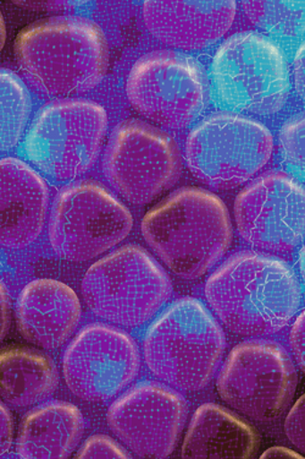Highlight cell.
Wrapping results in <instances>:
<instances>
[{
	"label": "cell",
	"instance_id": "cell-1",
	"mask_svg": "<svg viewBox=\"0 0 305 459\" xmlns=\"http://www.w3.org/2000/svg\"><path fill=\"white\" fill-rule=\"evenodd\" d=\"M206 298L225 327L237 336L264 338L280 333L300 309L301 288L284 261L240 251L208 278Z\"/></svg>",
	"mask_w": 305,
	"mask_h": 459
},
{
	"label": "cell",
	"instance_id": "cell-2",
	"mask_svg": "<svg viewBox=\"0 0 305 459\" xmlns=\"http://www.w3.org/2000/svg\"><path fill=\"white\" fill-rule=\"evenodd\" d=\"M30 85L46 96L80 95L98 86L109 68L103 30L83 16H55L26 26L14 45Z\"/></svg>",
	"mask_w": 305,
	"mask_h": 459
},
{
	"label": "cell",
	"instance_id": "cell-3",
	"mask_svg": "<svg viewBox=\"0 0 305 459\" xmlns=\"http://www.w3.org/2000/svg\"><path fill=\"white\" fill-rule=\"evenodd\" d=\"M144 240L167 269L183 280L202 277L227 253L233 241L229 210L202 187H180L147 212Z\"/></svg>",
	"mask_w": 305,
	"mask_h": 459
},
{
	"label": "cell",
	"instance_id": "cell-4",
	"mask_svg": "<svg viewBox=\"0 0 305 459\" xmlns=\"http://www.w3.org/2000/svg\"><path fill=\"white\" fill-rule=\"evenodd\" d=\"M142 346L144 361L154 377L174 390L194 394L216 377L226 338L202 301L182 298L150 325Z\"/></svg>",
	"mask_w": 305,
	"mask_h": 459
},
{
	"label": "cell",
	"instance_id": "cell-5",
	"mask_svg": "<svg viewBox=\"0 0 305 459\" xmlns=\"http://www.w3.org/2000/svg\"><path fill=\"white\" fill-rule=\"evenodd\" d=\"M89 309L106 323L140 327L170 299L173 283L152 255L139 246L119 247L87 271L81 286Z\"/></svg>",
	"mask_w": 305,
	"mask_h": 459
},
{
	"label": "cell",
	"instance_id": "cell-6",
	"mask_svg": "<svg viewBox=\"0 0 305 459\" xmlns=\"http://www.w3.org/2000/svg\"><path fill=\"white\" fill-rule=\"evenodd\" d=\"M211 82L225 108L271 116L290 96V74L284 53L259 33L231 36L211 64Z\"/></svg>",
	"mask_w": 305,
	"mask_h": 459
},
{
	"label": "cell",
	"instance_id": "cell-7",
	"mask_svg": "<svg viewBox=\"0 0 305 459\" xmlns=\"http://www.w3.org/2000/svg\"><path fill=\"white\" fill-rule=\"evenodd\" d=\"M108 114L93 100L65 99L43 107L25 142L30 160L56 180L89 172L106 142Z\"/></svg>",
	"mask_w": 305,
	"mask_h": 459
},
{
	"label": "cell",
	"instance_id": "cell-8",
	"mask_svg": "<svg viewBox=\"0 0 305 459\" xmlns=\"http://www.w3.org/2000/svg\"><path fill=\"white\" fill-rule=\"evenodd\" d=\"M132 227V214L106 187L95 180H80L55 196L49 243L62 259L85 263L125 240Z\"/></svg>",
	"mask_w": 305,
	"mask_h": 459
},
{
	"label": "cell",
	"instance_id": "cell-9",
	"mask_svg": "<svg viewBox=\"0 0 305 459\" xmlns=\"http://www.w3.org/2000/svg\"><path fill=\"white\" fill-rule=\"evenodd\" d=\"M273 149V135L263 124L234 113H216L191 132L186 160L199 182L230 190L263 169Z\"/></svg>",
	"mask_w": 305,
	"mask_h": 459
},
{
	"label": "cell",
	"instance_id": "cell-10",
	"mask_svg": "<svg viewBox=\"0 0 305 459\" xmlns=\"http://www.w3.org/2000/svg\"><path fill=\"white\" fill-rule=\"evenodd\" d=\"M298 375L293 360L274 341L250 340L230 351L216 388L233 411L259 423H270L284 413L296 394Z\"/></svg>",
	"mask_w": 305,
	"mask_h": 459
},
{
	"label": "cell",
	"instance_id": "cell-11",
	"mask_svg": "<svg viewBox=\"0 0 305 459\" xmlns=\"http://www.w3.org/2000/svg\"><path fill=\"white\" fill-rule=\"evenodd\" d=\"M103 170L114 190L132 205L156 201L179 182L182 159L163 130L129 119L113 130L104 152Z\"/></svg>",
	"mask_w": 305,
	"mask_h": 459
},
{
	"label": "cell",
	"instance_id": "cell-12",
	"mask_svg": "<svg viewBox=\"0 0 305 459\" xmlns=\"http://www.w3.org/2000/svg\"><path fill=\"white\" fill-rule=\"evenodd\" d=\"M126 93L144 118L170 129H183L202 113L206 80L202 69L189 56L157 50L132 66Z\"/></svg>",
	"mask_w": 305,
	"mask_h": 459
},
{
	"label": "cell",
	"instance_id": "cell-13",
	"mask_svg": "<svg viewBox=\"0 0 305 459\" xmlns=\"http://www.w3.org/2000/svg\"><path fill=\"white\" fill-rule=\"evenodd\" d=\"M140 370V351L135 340L106 324L83 327L63 358L66 386L89 403L112 400L136 380Z\"/></svg>",
	"mask_w": 305,
	"mask_h": 459
},
{
	"label": "cell",
	"instance_id": "cell-14",
	"mask_svg": "<svg viewBox=\"0 0 305 459\" xmlns=\"http://www.w3.org/2000/svg\"><path fill=\"white\" fill-rule=\"evenodd\" d=\"M303 186L284 172H267L248 184L234 201L238 233L250 246L290 253L304 237Z\"/></svg>",
	"mask_w": 305,
	"mask_h": 459
},
{
	"label": "cell",
	"instance_id": "cell-15",
	"mask_svg": "<svg viewBox=\"0 0 305 459\" xmlns=\"http://www.w3.org/2000/svg\"><path fill=\"white\" fill-rule=\"evenodd\" d=\"M182 394L160 382H142L110 405V430L140 457L165 459L175 450L187 420Z\"/></svg>",
	"mask_w": 305,
	"mask_h": 459
},
{
	"label": "cell",
	"instance_id": "cell-16",
	"mask_svg": "<svg viewBox=\"0 0 305 459\" xmlns=\"http://www.w3.org/2000/svg\"><path fill=\"white\" fill-rule=\"evenodd\" d=\"M236 16L234 2H171L150 0L143 4L147 29L174 48L199 50L219 41Z\"/></svg>",
	"mask_w": 305,
	"mask_h": 459
},
{
	"label": "cell",
	"instance_id": "cell-17",
	"mask_svg": "<svg viewBox=\"0 0 305 459\" xmlns=\"http://www.w3.org/2000/svg\"><path fill=\"white\" fill-rule=\"evenodd\" d=\"M49 193L43 178L16 159L0 160V246L23 249L41 236Z\"/></svg>",
	"mask_w": 305,
	"mask_h": 459
},
{
	"label": "cell",
	"instance_id": "cell-18",
	"mask_svg": "<svg viewBox=\"0 0 305 459\" xmlns=\"http://www.w3.org/2000/svg\"><path fill=\"white\" fill-rule=\"evenodd\" d=\"M16 325L21 336L36 347H62L81 320V301L68 284L49 278L32 281L16 303Z\"/></svg>",
	"mask_w": 305,
	"mask_h": 459
},
{
	"label": "cell",
	"instance_id": "cell-19",
	"mask_svg": "<svg viewBox=\"0 0 305 459\" xmlns=\"http://www.w3.org/2000/svg\"><path fill=\"white\" fill-rule=\"evenodd\" d=\"M259 445V434L244 419L207 403L191 419L181 459H253Z\"/></svg>",
	"mask_w": 305,
	"mask_h": 459
},
{
	"label": "cell",
	"instance_id": "cell-20",
	"mask_svg": "<svg viewBox=\"0 0 305 459\" xmlns=\"http://www.w3.org/2000/svg\"><path fill=\"white\" fill-rule=\"evenodd\" d=\"M85 419L69 402L52 401L23 418L18 437L21 459H69L81 441Z\"/></svg>",
	"mask_w": 305,
	"mask_h": 459
},
{
	"label": "cell",
	"instance_id": "cell-21",
	"mask_svg": "<svg viewBox=\"0 0 305 459\" xmlns=\"http://www.w3.org/2000/svg\"><path fill=\"white\" fill-rule=\"evenodd\" d=\"M59 377L55 361L25 347L0 350V398L15 408L41 403L55 394Z\"/></svg>",
	"mask_w": 305,
	"mask_h": 459
},
{
	"label": "cell",
	"instance_id": "cell-22",
	"mask_svg": "<svg viewBox=\"0 0 305 459\" xmlns=\"http://www.w3.org/2000/svg\"><path fill=\"white\" fill-rule=\"evenodd\" d=\"M31 100L14 74L0 70V151L18 145L28 126Z\"/></svg>",
	"mask_w": 305,
	"mask_h": 459
},
{
	"label": "cell",
	"instance_id": "cell-23",
	"mask_svg": "<svg viewBox=\"0 0 305 459\" xmlns=\"http://www.w3.org/2000/svg\"><path fill=\"white\" fill-rule=\"evenodd\" d=\"M242 8L251 22L267 31L284 36L303 31L304 3L243 2Z\"/></svg>",
	"mask_w": 305,
	"mask_h": 459
},
{
	"label": "cell",
	"instance_id": "cell-24",
	"mask_svg": "<svg viewBox=\"0 0 305 459\" xmlns=\"http://www.w3.org/2000/svg\"><path fill=\"white\" fill-rule=\"evenodd\" d=\"M280 140L286 159L304 169V114L292 117L284 124Z\"/></svg>",
	"mask_w": 305,
	"mask_h": 459
},
{
	"label": "cell",
	"instance_id": "cell-25",
	"mask_svg": "<svg viewBox=\"0 0 305 459\" xmlns=\"http://www.w3.org/2000/svg\"><path fill=\"white\" fill-rule=\"evenodd\" d=\"M73 459H133L126 448L106 435L87 438Z\"/></svg>",
	"mask_w": 305,
	"mask_h": 459
},
{
	"label": "cell",
	"instance_id": "cell-26",
	"mask_svg": "<svg viewBox=\"0 0 305 459\" xmlns=\"http://www.w3.org/2000/svg\"><path fill=\"white\" fill-rule=\"evenodd\" d=\"M284 432L291 444L304 452V396L296 402L284 421Z\"/></svg>",
	"mask_w": 305,
	"mask_h": 459
},
{
	"label": "cell",
	"instance_id": "cell-27",
	"mask_svg": "<svg viewBox=\"0 0 305 459\" xmlns=\"http://www.w3.org/2000/svg\"><path fill=\"white\" fill-rule=\"evenodd\" d=\"M304 318L305 314L303 311L294 321L290 333L292 353H293L298 368L301 371H304Z\"/></svg>",
	"mask_w": 305,
	"mask_h": 459
},
{
	"label": "cell",
	"instance_id": "cell-28",
	"mask_svg": "<svg viewBox=\"0 0 305 459\" xmlns=\"http://www.w3.org/2000/svg\"><path fill=\"white\" fill-rule=\"evenodd\" d=\"M14 438V421L8 408L0 402V455L10 450Z\"/></svg>",
	"mask_w": 305,
	"mask_h": 459
},
{
	"label": "cell",
	"instance_id": "cell-29",
	"mask_svg": "<svg viewBox=\"0 0 305 459\" xmlns=\"http://www.w3.org/2000/svg\"><path fill=\"white\" fill-rule=\"evenodd\" d=\"M10 326V297L4 283L0 282V342L4 340Z\"/></svg>",
	"mask_w": 305,
	"mask_h": 459
},
{
	"label": "cell",
	"instance_id": "cell-30",
	"mask_svg": "<svg viewBox=\"0 0 305 459\" xmlns=\"http://www.w3.org/2000/svg\"><path fill=\"white\" fill-rule=\"evenodd\" d=\"M294 83L301 97H304V43L298 49L294 59Z\"/></svg>",
	"mask_w": 305,
	"mask_h": 459
},
{
	"label": "cell",
	"instance_id": "cell-31",
	"mask_svg": "<svg viewBox=\"0 0 305 459\" xmlns=\"http://www.w3.org/2000/svg\"><path fill=\"white\" fill-rule=\"evenodd\" d=\"M259 459H304L301 457L300 454L297 452L290 450V448L286 447H271L269 450L264 452L263 455H260Z\"/></svg>",
	"mask_w": 305,
	"mask_h": 459
},
{
	"label": "cell",
	"instance_id": "cell-32",
	"mask_svg": "<svg viewBox=\"0 0 305 459\" xmlns=\"http://www.w3.org/2000/svg\"><path fill=\"white\" fill-rule=\"evenodd\" d=\"M6 41V29L4 19H3L2 13H0V52L4 48Z\"/></svg>",
	"mask_w": 305,
	"mask_h": 459
}]
</instances>
